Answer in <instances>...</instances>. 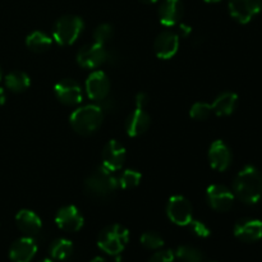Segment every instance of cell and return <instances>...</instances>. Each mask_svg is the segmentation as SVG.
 I'll use <instances>...</instances> for the list:
<instances>
[{
  "label": "cell",
  "instance_id": "obj_24",
  "mask_svg": "<svg viewBox=\"0 0 262 262\" xmlns=\"http://www.w3.org/2000/svg\"><path fill=\"white\" fill-rule=\"evenodd\" d=\"M5 84L13 92H23L31 86V78L22 71H13L5 77Z\"/></svg>",
  "mask_w": 262,
  "mask_h": 262
},
{
  "label": "cell",
  "instance_id": "obj_19",
  "mask_svg": "<svg viewBox=\"0 0 262 262\" xmlns=\"http://www.w3.org/2000/svg\"><path fill=\"white\" fill-rule=\"evenodd\" d=\"M17 227L26 237H36L41 233L42 229V222L40 216L31 210H20L15 216Z\"/></svg>",
  "mask_w": 262,
  "mask_h": 262
},
{
  "label": "cell",
  "instance_id": "obj_36",
  "mask_svg": "<svg viewBox=\"0 0 262 262\" xmlns=\"http://www.w3.org/2000/svg\"><path fill=\"white\" fill-rule=\"evenodd\" d=\"M140 2L145 3V4H154V3H156L158 0H140Z\"/></svg>",
  "mask_w": 262,
  "mask_h": 262
},
{
  "label": "cell",
  "instance_id": "obj_34",
  "mask_svg": "<svg viewBox=\"0 0 262 262\" xmlns=\"http://www.w3.org/2000/svg\"><path fill=\"white\" fill-rule=\"evenodd\" d=\"M5 102V92L4 90L0 89V105H3Z\"/></svg>",
  "mask_w": 262,
  "mask_h": 262
},
{
  "label": "cell",
  "instance_id": "obj_7",
  "mask_svg": "<svg viewBox=\"0 0 262 262\" xmlns=\"http://www.w3.org/2000/svg\"><path fill=\"white\" fill-rule=\"evenodd\" d=\"M107 59V50L104 45H100L97 42L89 43L79 49L77 54V63L82 68L95 69L104 64Z\"/></svg>",
  "mask_w": 262,
  "mask_h": 262
},
{
  "label": "cell",
  "instance_id": "obj_9",
  "mask_svg": "<svg viewBox=\"0 0 262 262\" xmlns=\"http://www.w3.org/2000/svg\"><path fill=\"white\" fill-rule=\"evenodd\" d=\"M207 202L215 211L227 212L234 205L235 196L229 188L222 184H211L206 191Z\"/></svg>",
  "mask_w": 262,
  "mask_h": 262
},
{
  "label": "cell",
  "instance_id": "obj_4",
  "mask_svg": "<svg viewBox=\"0 0 262 262\" xmlns=\"http://www.w3.org/2000/svg\"><path fill=\"white\" fill-rule=\"evenodd\" d=\"M128 241H129V232L127 228L119 224H113L100 232L97 246L107 255L118 256L124 251Z\"/></svg>",
  "mask_w": 262,
  "mask_h": 262
},
{
  "label": "cell",
  "instance_id": "obj_30",
  "mask_svg": "<svg viewBox=\"0 0 262 262\" xmlns=\"http://www.w3.org/2000/svg\"><path fill=\"white\" fill-rule=\"evenodd\" d=\"M188 227L191 228V230L193 232L194 235L200 238H207L211 232H210V228L205 224L204 222H200V220H192L188 224Z\"/></svg>",
  "mask_w": 262,
  "mask_h": 262
},
{
  "label": "cell",
  "instance_id": "obj_37",
  "mask_svg": "<svg viewBox=\"0 0 262 262\" xmlns=\"http://www.w3.org/2000/svg\"><path fill=\"white\" fill-rule=\"evenodd\" d=\"M205 2L206 3H219V2H222V0H205Z\"/></svg>",
  "mask_w": 262,
  "mask_h": 262
},
{
  "label": "cell",
  "instance_id": "obj_31",
  "mask_svg": "<svg viewBox=\"0 0 262 262\" xmlns=\"http://www.w3.org/2000/svg\"><path fill=\"white\" fill-rule=\"evenodd\" d=\"M148 262H177V261H176V255H174L173 251L161 250L154 253V255L150 257V260H148Z\"/></svg>",
  "mask_w": 262,
  "mask_h": 262
},
{
  "label": "cell",
  "instance_id": "obj_16",
  "mask_svg": "<svg viewBox=\"0 0 262 262\" xmlns=\"http://www.w3.org/2000/svg\"><path fill=\"white\" fill-rule=\"evenodd\" d=\"M37 252V243L32 237H23L14 241L9 248V257L13 262H31Z\"/></svg>",
  "mask_w": 262,
  "mask_h": 262
},
{
  "label": "cell",
  "instance_id": "obj_21",
  "mask_svg": "<svg viewBox=\"0 0 262 262\" xmlns=\"http://www.w3.org/2000/svg\"><path fill=\"white\" fill-rule=\"evenodd\" d=\"M238 105V95L234 92H223L211 104L212 112L219 117H227L234 113Z\"/></svg>",
  "mask_w": 262,
  "mask_h": 262
},
{
  "label": "cell",
  "instance_id": "obj_18",
  "mask_svg": "<svg viewBox=\"0 0 262 262\" xmlns=\"http://www.w3.org/2000/svg\"><path fill=\"white\" fill-rule=\"evenodd\" d=\"M183 17V3L182 0H164L159 8L160 23L165 27L178 25Z\"/></svg>",
  "mask_w": 262,
  "mask_h": 262
},
{
  "label": "cell",
  "instance_id": "obj_8",
  "mask_svg": "<svg viewBox=\"0 0 262 262\" xmlns=\"http://www.w3.org/2000/svg\"><path fill=\"white\" fill-rule=\"evenodd\" d=\"M229 13L237 22L246 25L262 9V0H229Z\"/></svg>",
  "mask_w": 262,
  "mask_h": 262
},
{
  "label": "cell",
  "instance_id": "obj_1",
  "mask_svg": "<svg viewBox=\"0 0 262 262\" xmlns=\"http://www.w3.org/2000/svg\"><path fill=\"white\" fill-rule=\"evenodd\" d=\"M233 193L247 205H256L262 197V176L257 168L245 166L237 174L233 183Z\"/></svg>",
  "mask_w": 262,
  "mask_h": 262
},
{
  "label": "cell",
  "instance_id": "obj_33",
  "mask_svg": "<svg viewBox=\"0 0 262 262\" xmlns=\"http://www.w3.org/2000/svg\"><path fill=\"white\" fill-rule=\"evenodd\" d=\"M191 32H192V28L189 27V26L183 25V23L179 26V33L182 35V37H188L189 33H191Z\"/></svg>",
  "mask_w": 262,
  "mask_h": 262
},
{
  "label": "cell",
  "instance_id": "obj_17",
  "mask_svg": "<svg viewBox=\"0 0 262 262\" xmlns=\"http://www.w3.org/2000/svg\"><path fill=\"white\" fill-rule=\"evenodd\" d=\"M234 235L239 241L252 243L262 238V222L256 219H242L235 224Z\"/></svg>",
  "mask_w": 262,
  "mask_h": 262
},
{
  "label": "cell",
  "instance_id": "obj_25",
  "mask_svg": "<svg viewBox=\"0 0 262 262\" xmlns=\"http://www.w3.org/2000/svg\"><path fill=\"white\" fill-rule=\"evenodd\" d=\"M174 255L177 262H204V253L192 246H179Z\"/></svg>",
  "mask_w": 262,
  "mask_h": 262
},
{
  "label": "cell",
  "instance_id": "obj_15",
  "mask_svg": "<svg viewBox=\"0 0 262 262\" xmlns=\"http://www.w3.org/2000/svg\"><path fill=\"white\" fill-rule=\"evenodd\" d=\"M233 160L229 146L222 140H216L209 148V161L212 169L216 171H225Z\"/></svg>",
  "mask_w": 262,
  "mask_h": 262
},
{
  "label": "cell",
  "instance_id": "obj_23",
  "mask_svg": "<svg viewBox=\"0 0 262 262\" xmlns=\"http://www.w3.org/2000/svg\"><path fill=\"white\" fill-rule=\"evenodd\" d=\"M73 243L69 239H66V238H59V239H55L50 245V248H49V252H50V256L53 260L56 261H64L67 258H69L73 253Z\"/></svg>",
  "mask_w": 262,
  "mask_h": 262
},
{
  "label": "cell",
  "instance_id": "obj_11",
  "mask_svg": "<svg viewBox=\"0 0 262 262\" xmlns=\"http://www.w3.org/2000/svg\"><path fill=\"white\" fill-rule=\"evenodd\" d=\"M55 96L61 104L68 105H78L83 100V92H82L81 84L77 83L74 79H61L54 87Z\"/></svg>",
  "mask_w": 262,
  "mask_h": 262
},
{
  "label": "cell",
  "instance_id": "obj_40",
  "mask_svg": "<svg viewBox=\"0 0 262 262\" xmlns=\"http://www.w3.org/2000/svg\"><path fill=\"white\" fill-rule=\"evenodd\" d=\"M261 222H262V220H261Z\"/></svg>",
  "mask_w": 262,
  "mask_h": 262
},
{
  "label": "cell",
  "instance_id": "obj_2",
  "mask_svg": "<svg viewBox=\"0 0 262 262\" xmlns=\"http://www.w3.org/2000/svg\"><path fill=\"white\" fill-rule=\"evenodd\" d=\"M119 188L118 177L104 166H99L84 181V191L90 197L96 200H107L114 196Z\"/></svg>",
  "mask_w": 262,
  "mask_h": 262
},
{
  "label": "cell",
  "instance_id": "obj_28",
  "mask_svg": "<svg viewBox=\"0 0 262 262\" xmlns=\"http://www.w3.org/2000/svg\"><path fill=\"white\" fill-rule=\"evenodd\" d=\"M141 245L147 250H159L164 246V239L156 232H146L141 235Z\"/></svg>",
  "mask_w": 262,
  "mask_h": 262
},
{
  "label": "cell",
  "instance_id": "obj_29",
  "mask_svg": "<svg viewBox=\"0 0 262 262\" xmlns=\"http://www.w3.org/2000/svg\"><path fill=\"white\" fill-rule=\"evenodd\" d=\"M212 113L211 104L207 102H196L192 105L191 110H189V115L193 118L194 120H206L209 119L210 115Z\"/></svg>",
  "mask_w": 262,
  "mask_h": 262
},
{
  "label": "cell",
  "instance_id": "obj_38",
  "mask_svg": "<svg viewBox=\"0 0 262 262\" xmlns=\"http://www.w3.org/2000/svg\"><path fill=\"white\" fill-rule=\"evenodd\" d=\"M40 262H55V261L50 260V258H45V260H42V261H40Z\"/></svg>",
  "mask_w": 262,
  "mask_h": 262
},
{
  "label": "cell",
  "instance_id": "obj_6",
  "mask_svg": "<svg viewBox=\"0 0 262 262\" xmlns=\"http://www.w3.org/2000/svg\"><path fill=\"white\" fill-rule=\"evenodd\" d=\"M166 215L169 220L179 227H188L193 220V207L183 196H173L166 205Z\"/></svg>",
  "mask_w": 262,
  "mask_h": 262
},
{
  "label": "cell",
  "instance_id": "obj_14",
  "mask_svg": "<svg viewBox=\"0 0 262 262\" xmlns=\"http://www.w3.org/2000/svg\"><path fill=\"white\" fill-rule=\"evenodd\" d=\"M179 49V35L174 31H164L156 37L154 42V51L156 56L164 60L171 59Z\"/></svg>",
  "mask_w": 262,
  "mask_h": 262
},
{
  "label": "cell",
  "instance_id": "obj_39",
  "mask_svg": "<svg viewBox=\"0 0 262 262\" xmlns=\"http://www.w3.org/2000/svg\"><path fill=\"white\" fill-rule=\"evenodd\" d=\"M2 78H3V71L2 68H0V81H2Z\"/></svg>",
  "mask_w": 262,
  "mask_h": 262
},
{
  "label": "cell",
  "instance_id": "obj_22",
  "mask_svg": "<svg viewBox=\"0 0 262 262\" xmlns=\"http://www.w3.org/2000/svg\"><path fill=\"white\" fill-rule=\"evenodd\" d=\"M53 40L42 31H33L26 38V45L33 53H45L51 48Z\"/></svg>",
  "mask_w": 262,
  "mask_h": 262
},
{
  "label": "cell",
  "instance_id": "obj_27",
  "mask_svg": "<svg viewBox=\"0 0 262 262\" xmlns=\"http://www.w3.org/2000/svg\"><path fill=\"white\" fill-rule=\"evenodd\" d=\"M114 36V28L109 23H102L97 26L94 31V42L100 43V45H106Z\"/></svg>",
  "mask_w": 262,
  "mask_h": 262
},
{
  "label": "cell",
  "instance_id": "obj_12",
  "mask_svg": "<svg viewBox=\"0 0 262 262\" xmlns=\"http://www.w3.org/2000/svg\"><path fill=\"white\" fill-rule=\"evenodd\" d=\"M125 156H127V152H125L124 146L119 141L110 140L102 151V166L115 173L123 168Z\"/></svg>",
  "mask_w": 262,
  "mask_h": 262
},
{
  "label": "cell",
  "instance_id": "obj_10",
  "mask_svg": "<svg viewBox=\"0 0 262 262\" xmlns=\"http://www.w3.org/2000/svg\"><path fill=\"white\" fill-rule=\"evenodd\" d=\"M55 223L61 230L68 233H76L82 229L84 224L83 215L73 205L63 206L55 215Z\"/></svg>",
  "mask_w": 262,
  "mask_h": 262
},
{
  "label": "cell",
  "instance_id": "obj_32",
  "mask_svg": "<svg viewBox=\"0 0 262 262\" xmlns=\"http://www.w3.org/2000/svg\"><path fill=\"white\" fill-rule=\"evenodd\" d=\"M135 102L137 109H145L148 105V102H150V99H148V96L145 92H138V94L136 95Z\"/></svg>",
  "mask_w": 262,
  "mask_h": 262
},
{
  "label": "cell",
  "instance_id": "obj_26",
  "mask_svg": "<svg viewBox=\"0 0 262 262\" xmlns=\"http://www.w3.org/2000/svg\"><path fill=\"white\" fill-rule=\"evenodd\" d=\"M141 179H142V174L140 171L128 169V170L123 171L120 177H118V183H119L120 188L132 189L141 183Z\"/></svg>",
  "mask_w": 262,
  "mask_h": 262
},
{
  "label": "cell",
  "instance_id": "obj_35",
  "mask_svg": "<svg viewBox=\"0 0 262 262\" xmlns=\"http://www.w3.org/2000/svg\"><path fill=\"white\" fill-rule=\"evenodd\" d=\"M91 262H106V260H104L102 257H95V258H92Z\"/></svg>",
  "mask_w": 262,
  "mask_h": 262
},
{
  "label": "cell",
  "instance_id": "obj_13",
  "mask_svg": "<svg viewBox=\"0 0 262 262\" xmlns=\"http://www.w3.org/2000/svg\"><path fill=\"white\" fill-rule=\"evenodd\" d=\"M110 92V81L102 71H95L86 79V94L94 101H102Z\"/></svg>",
  "mask_w": 262,
  "mask_h": 262
},
{
  "label": "cell",
  "instance_id": "obj_5",
  "mask_svg": "<svg viewBox=\"0 0 262 262\" xmlns=\"http://www.w3.org/2000/svg\"><path fill=\"white\" fill-rule=\"evenodd\" d=\"M84 23L77 15H64L59 18L53 27V37L59 45H73L83 32Z\"/></svg>",
  "mask_w": 262,
  "mask_h": 262
},
{
  "label": "cell",
  "instance_id": "obj_20",
  "mask_svg": "<svg viewBox=\"0 0 262 262\" xmlns=\"http://www.w3.org/2000/svg\"><path fill=\"white\" fill-rule=\"evenodd\" d=\"M151 118L145 109H136L125 120V130L130 137H138L150 128Z\"/></svg>",
  "mask_w": 262,
  "mask_h": 262
},
{
  "label": "cell",
  "instance_id": "obj_3",
  "mask_svg": "<svg viewBox=\"0 0 262 262\" xmlns=\"http://www.w3.org/2000/svg\"><path fill=\"white\" fill-rule=\"evenodd\" d=\"M104 112L100 105H84L74 110L69 117V123L77 133L90 136L96 132L102 124Z\"/></svg>",
  "mask_w": 262,
  "mask_h": 262
}]
</instances>
